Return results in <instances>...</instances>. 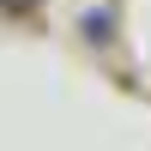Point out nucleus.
<instances>
[{"mask_svg":"<svg viewBox=\"0 0 151 151\" xmlns=\"http://www.w3.org/2000/svg\"><path fill=\"white\" fill-rule=\"evenodd\" d=\"M85 36H91V42H103V36H109V12H91V18H85Z\"/></svg>","mask_w":151,"mask_h":151,"instance_id":"f257e3e1","label":"nucleus"}]
</instances>
